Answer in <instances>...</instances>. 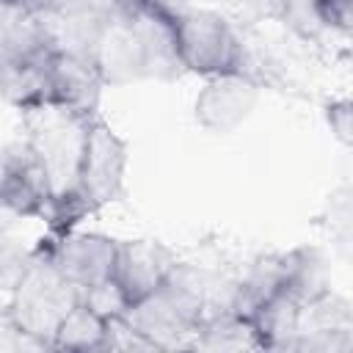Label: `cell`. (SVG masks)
<instances>
[{
  "mask_svg": "<svg viewBox=\"0 0 353 353\" xmlns=\"http://www.w3.org/2000/svg\"><path fill=\"white\" fill-rule=\"evenodd\" d=\"M127 143L124 138L99 116H88L83 121L80 157L74 168V179L63 196H58L50 207L47 223L52 234L74 229L85 215L99 212L110 201L124 193L127 176Z\"/></svg>",
  "mask_w": 353,
  "mask_h": 353,
  "instance_id": "1",
  "label": "cell"
},
{
  "mask_svg": "<svg viewBox=\"0 0 353 353\" xmlns=\"http://www.w3.org/2000/svg\"><path fill=\"white\" fill-rule=\"evenodd\" d=\"M259 99V80L251 74H218L207 77L193 102L196 121L210 132H232L240 127Z\"/></svg>",
  "mask_w": 353,
  "mask_h": 353,
  "instance_id": "9",
  "label": "cell"
},
{
  "mask_svg": "<svg viewBox=\"0 0 353 353\" xmlns=\"http://www.w3.org/2000/svg\"><path fill=\"white\" fill-rule=\"evenodd\" d=\"M102 88H105V80H102L91 52L69 50V47H61L55 52L47 108L63 110L77 119H88V116L99 113Z\"/></svg>",
  "mask_w": 353,
  "mask_h": 353,
  "instance_id": "8",
  "label": "cell"
},
{
  "mask_svg": "<svg viewBox=\"0 0 353 353\" xmlns=\"http://www.w3.org/2000/svg\"><path fill=\"white\" fill-rule=\"evenodd\" d=\"M55 190L47 163L30 138L0 149V207L19 218L50 215Z\"/></svg>",
  "mask_w": 353,
  "mask_h": 353,
  "instance_id": "6",
  "label": "cell"
},
{
  "mask_svg": "<svg viewBox=\"0 0 353 353\" xmlns=\"http://www.w3.org/2000/svg\"><path fill=\"white\" fill-rule=\"evenodd\" d=\"M80 301L83 303H88L99 317H105V320H119V317H124L127 314V301H124V295L119 292V287L113 284V279H105V281H99V284H91V287H85V290H80Z\"/></svg>",
  "mask_w": 353,
  "mask_h": 353,
  "instance_id": "15",
  "label": "cell"
},
{
  "mask_svg": "<svg viewBox=\"0 0 353 353\" xmlns=\"http://www.w3.org/2000/svg\"><path fill=\"white\" fill-rule=\"evenodd\" d=\"M52 265L77 287L85 290L91 284H99L105 279H110L113 273V262H116V248L119 240L99 234V232H61V234H47V240H41L39 245Z\"/></svg>",
  "mask_w": 353,
  "mask_h": 353,
  "instance_id": "7",
  "label": "cell"
},
{
  "mask_svg": "<svg viewBox=\"0 0 353 353\" xmlns=\"http://www.w3.org/2000/svg\"><path fill=\"white\" fill-rule=\"evenodd\" d=\"M77 301L80 290L52 265V259L41 248H36L11 284L6 325L14 334L50 347L58 323Z\"/></svg>",
  "mask_w": 353,
  "mask_h": 353,
  "instance_id": "3",
  "label": "cell"
},
{
  "mask_svg": "<svg viewBox=\"0 0 353 353\" xmlns=\"http://www.w3.org/2000/svg\"><path fill=\"white\" fill-rule=\"evenodd\" d=\"M325 121L331 127V135L342 143L350 146L353 143V105L350 99H334L325 105Z\"/></svg>",
  "mask_w": 353,
  "mask_h": 353,
  "instance_id": "16",
  "label": "cell"
},
{
  "mask_svg": "<svg viewBox=\"0 0 353 353\" xmlns=\"http://www.w3.org/2000/svg\"><path fill=\"white\" fill-rule=\"evenodd\" d=\"M190 347L196 350H259V339L254 334L251 320L221 309L218 314H204L196 328Z\"/></svg>",
  "mask_w": 353,
  "mask_h": 353,
  "instance_id": "11",
  "label": "cell"
},
{
  "mask_svg": "<svg viewBox=\"0 0 353 353\" xmlns=\"http://www.w3.org/2000/svg\"><path fill=\"white\" fill-rule=\"evenodd\" d=\"M108 345V320L99 317L88 303L77 301L63 320L58 323L50 347L55 350H105Z\"/></svg>",
  "mask_w": 353,
  "mask_h": 353,
  "instance_id": "13",
  "label": "cell"
},
{
  "mask_svg": "<svg viewBox=\"0 0 353 353\" xmlns=\"http://www.w3.org/2000/svg\"><path fill=\"white\" fill-rule=\"evenodd\" d=\"M320 17L325 22L328 30H339V33H350V22H353V0H317Z\"/></svg>",
  "mask_w": 353,
  "mask_h": 353,
  "instance_id": "17",
  "label": "cell"
},
{
  "mask_svg": "<svg viewBox=\"0 0 353 353\" xmlns=\"http://www.w3.org/2000/svg\"><path fill=\"white\" fill-rule=\"evenodd\" d=\"M25 259H28V256H19L14 248H8V245L0 243V284H3L6 279L17 281L19 270L25 268Z\"/></svg>",
  "mask_w": 353,
  "mask_h": 353,
  "instance_id": "18",
  "label": "cell"
},
{
  "mask_svg": "<svg viewBox=\"0 0 353 353\" xmlns=\"http://www.w3.org/2000/svg\"><path fill=\"white\" fill-rule=\"evenodd\" d=\"M176 268V256L154 240H119L116 262H113V284L124 295L127 306H135L146 295H152L168 273Z\"/></svg>",
  "mask_w": 353,
  "mask_h": 353,
  "instance_id": "10",
  "label": "cell"
},
{
  "mask_svg": "<svg viewBox=\"0 0 353 353\" xmlns=\"http://www.w3.org/2000/svg\"><path fill=\"white\" fill-rule=\"evenodd\" d=\"M174 50L182 72L199 77L254 74L245 41L226 17L207 8H182L174 17Z\"/></svg>",
  "mask_w": 353,
  "mask_h": 353,
  "instance_id": "5",
  "label": "cell"
},
{
  "mask_svg": "<svg viewBox=\"0 0 353 353\" xmlns=\"http://www.w3.org/2000/svg\"><path fill=\"white\" fill-rule=\"evenodd\" d=\"M207 298L199 279L176 262V268L168 273V279L143 301L127 309L124 320L154 345V350H168L176 345H185V339L196 334V328L204 320ZM190 347V342H188Z\"/></svg>",
  "mask_w": 353,
  "mask_h": 353,
  "instance_id": "4",
  "label": "cell"
},
{
  "mask_svg": "<svg viewBox=\"0 0 353 353\" xmlns=\"http://www.w3.org/2000/svg\"><path fill=\"white\" fill-rule=\"evenodd\" d=\"M281 290L301 303H309L328 290V268L317 248H292L281 254Z\"/></svg>",
  "mask_w": 353,
  "mask_h": 353,
  "instance_id": "12",
  "label": "cell"
},
{
  "mask_svg": "<svg viewBox=\"0 0 353 353\" xmlns=\"http://www.w3.org/2000/svg\"><path fill=\"white\" fill-rule=\"evenodd\" d=\"M276 17L303 41H314L328 30L317 0H276Z\"/></svg>",
  "mask_w": 353,
  "mask_h": 353,
  "instance_id": "14",
  "label": "cell"
},
{
  "mask_svg": "<svg viewBox=\"0 0 353 353\" xmlns=\"http://www.w3.org/2000/svg\"><path fill=\"white\" fill-rule=\"evenodd\" d=\"M0 30V99L22 113H36L50 102V74L61 50L50 25L14 11Z\"/></svg>",
  "mask_w": 353,
  "mask_h": 353,
  "instance_id": "2",
  "label": "cell"
}]
</instances>
